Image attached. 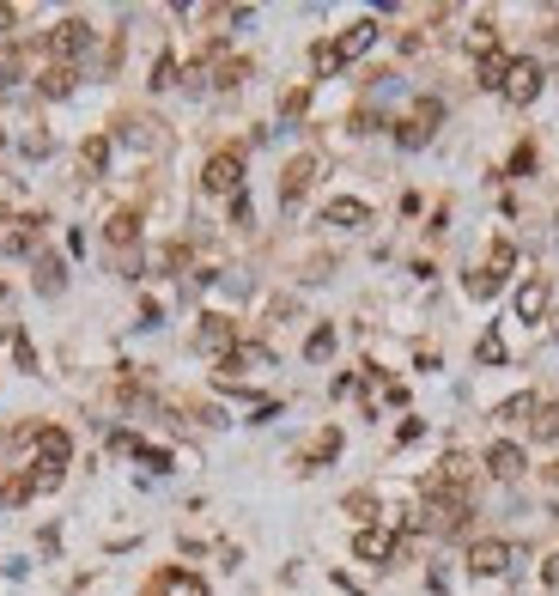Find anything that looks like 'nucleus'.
Instances as JSON below:
<instances>
[{
	"mask_svg": "<svg viewBox=\"0 0 559 596\" xmlns=\"http://www.w3.org/2000/svg\"><path fill=\"white\" fill-rule=\"evenodd\" d=\"M547 298H553V286H547L541 274H529V280L517 286V298H511L517 323H547Z\"/></svg>",
	"mask_w": 559,
	"mask_h": 596,
	"instance_id": "8",
	"label": "nucleus"
},
{
	"mask_svg": "<svg viewBox=\"0 0 559 596\" xmlns=\"http://www.w3.org/2000/svg\"><path fill=\"white\" fill-rule=\"evenodd\" d=\"M438 122H444V104H438V98H414V104H408V116L395 122V146H408V153H420V146L438 134Z\"/></svg>",
	"mask_w": 559,
	"mask_h": 596,
	"instance_id": "2",
	"label": "nucleus"
},
{
	"mask_svg": "<svg viewBox=\"0 0 559 596\" xmlns=\"http://www.w3.org/2000/svg\"><path fill=\"white\" fill-rule=\"evenodd\" d=\"M468 292H474V298H499V280L474 268V274H468Z\"/></svg>",
	"mask_w": 559,
	"mask_h": 596,
	"instance_id": "33",
	"label": "nucleus"
},
{
	"mask_svg": "<svg viewBox=\"0 0 559 596\" xmlns=\"http://www.w3.org/2000/svg\"><path fill=\"white\" fill-rule=\"evenodd\" d=\"M505 67H511V55H505V49H493V55L474 61V80H481L487 92H505Z\"/></svg>",
	"mask_w": 559,
	"mask_h": 596,
	"instance_id": "20",
	"label": "nucleus"
},
{
	"mask_svg": "<svg viewBox=\"0 0 559 596\" xmlns=\"http://www.w3.org/2000/svg\"><path fill=\"white\" fill-rule=\"evenodd\" d=\"M541 584H547V590H559V554H547V566H541Z\"/></svg>",
	"mask_w": 559,
	"mask_h": 596,
	"instance_id": "37",
	"label": "nucleus"
},
{
	"mask_svg": "<svg viewBox=\"0 0 559 596\" xmlns=\"http://www.w3.org/2000/svg\"><path fill=\"white\" fill-rule=\"evenodd\" d=\"M316 177H323V153H298V159L280 171V207L292 213V207L316 189Z\"/></svg>",
	"mask_w": 559,
	"mask_h": 596,
	"instance_id": "4",
	"label": "nucleus"
},
{
	"mask_svg": "<svg viewBox=\"0 0 559 596\" xmlns=\"http://www.w3.org/2000/svg\"><path fill=\"white\" fill-rule=\"evenodd\" d=\"M523 469H529V463H523V444H511V438H499V444H493V451H487V475H493V481H517Z\"/></svg>",
	"mask_w": 559,
	"mask_h": 596,
	"instance_id": "14",
	"label": "nucleus"
},
{
	"mask_svg": "<svg viewBox=\"0 0 559 596\" xmlns=\"http://www.w3.org/2000/svg\"><path fill=\"white\" fill-rule=\"evenodd\" d=\"M371 43H377V19H359V25H347V31L335 37V55H341V67H347V61H359Z\"/></svg>",
	"mask_w": 559,
	"mask_h": 596,
	"instance_id": "15",
	"label": "nucleus"
},
{
	"mask_svg": "<svg viewBox=\"0 0 559 596\" xmlns=\"http://www.w3.org/2000/svg\"><path fill=\"white\" fill-rule=\"evenodd\" d=\"M535 402H541V396H535V390H523V396L499 402V408H493V420H505V426H529V420H535Z\"/></svg>",
	"mask_w": 559,
	"mask_h": 596,
	"instance_id": "21",
	"label": "nucleus"
},
{
	"mask_svg": "<svg viewBox=\"0 0 559 596\" xmlns=\"http://www.w3.org/2000/svg\"><path fill=\"white\" fill-rule=\"evenodd\" d=\"M541 86H547L541 61H535V55H511V67H505V98H511V104H535Z\"/></svg>",
	"mask_w": 559,
	"mask_h": 596,
	"instance_id": "5",
	"label": "nucleus"
},
{
	"mask_svg": "<svg viewBox=\"0 0 559 596\" xmlns=\"http://www.w3.org/2000/svg\"><path fill=\"white\" fill-rule=\"evenodd\" d=\"M13 80H19V49H13V43H0V92H7Z\"/></svg>",
	"mask_w": 559,
	"mask_h": 596,
	"instance_id": "31",
	"label": "nucleus"
},
{
	"mask_svg": "<svg viewBox=\"0 0 559 596\" xmlns=\"http://www.w3.org/2000/svg\"><path fill=\"white\" fill-rule=\"evenodd\" d=\"M304 104H310V86H292V92L280 98V116H286V122H298V116H304Z\"/></svg>",
	"mask_w": 559,
	"mask_h": 596,
	"instance_id": "30",
	"label": "nucleus"
},
{
	"mask_svg": "<svg viewBox=\"0 0 559 596\" xmlns=\"http://www.w3.org/2000/svg\"><path fill=\"white\" fill-rule=\"evenodd\" d=\"M341 457V426H323L316 432V444L304 451V469H323V463H335Z\"/></svg>",
	"mask_w": 559,
	"mask_h": 596,
	"instance_id": "19",
	"label": "nucleus"
},
{
	"mask_svg": "<svg viewBox=\"0 0 559 596\" xmlns=\"http://www.w3.org/2000/svg\"><path fill=\"white\" fill-rule=\"evenodd\" d=\"M201 189H207V195H219V201L244 195V153H237V146H219V153L201 165Z\"/></svg>",
	"mask_w": 559,
	"mask_h": 596,
	"instance_id": "1",
	"label": "nucleus"
},
{
	"mask_svg": "<svg viewBox=\"0 0 559 596\" xmlns=\"http://www.w3.org/2000/svg\"><path fill=\"white\" fill-rule=\"evenodd\" d=\"M13 359H19V371H37V353L25 341V329H13Z\"/></svg>",
	"mask_w": 559,
	"mask_h": 596,
	"instance_id": "32",
	"label": "nucleus"
},
{
	"mask_svg": "<svg viewBox=\"0 0 559 596\" xmlns=\"http://www.w3.org/2000/svg\"><path fill=\"white\" fill-rule=\"evenodd\" d=\"M104 244H110V250H122V256L140 244V213H134V207H122V213H110V219H104Z\"/></svg>",
	"mask_w": 559,
	"mask_h": 596,
	"instance_id": "12",
	"label": "nucleus"
},
{
	"mask_svg": "<svg viewBox=\"0 0 559 596\" xmlns=\"http://www.w3.org/2000/svg\"><path fill=\"white\" fill-rule=\"evenodd\" d=\"M134 457H140L152 475H171V451H158V444H134Z\"/></svg>",
	"mask_w": 559,
	"mask_h": 596,
	"instance_id": "29",
	"label": "nucleus"
},
{
	"mask_svg": "<svg viewBox=\"0 0 559 596\" xmlns=\"http://www.w3.org/2000/svg\"><path fill=\"white\" fill-rule=\"evenodd\" d=\"M347 517H353V524H359V530H371V524H377V493H371V487H359V493H347Z\"/></svg>",
	"mask_w": 559,
	"mask_h": 596,
	"instance_id": "23",
	"label": "nucleus"
},
{
	"mask_svg": "<svg viewBox=\"0 0 559 596\" xmlns=\"http://www.w3.org/2000/svg\"><path fill=\"white\" fill-rule=\"evenodd\" d=\"M177 80H183V67H177V55L165 49V55L152 61V80H146V86H152V92H165V86H177Z\"/></svg>",
	"mask_w": 559,
	"mask_h": 596,
	"instance_id": "24",
	"label": "nucleus"
},
{
	"mask_svg": "<svg viewBox=\"0 0 559 596\" xmlns=\"http://www.w3.org/2000/svg\"><path fill=\"white\" fill-rule=\"evenodd\" d=\"M73 80H79V67H55V61H43L37 92H43V98H67V92H73Z\"/></svg>",
	"mask_w": 559,
	"mask_h": 596,
	"instance_id": "18",
	"label": "nucleus"
},
{
	"mask_svg": "<svg viewBox=\"0 0 559 596\" xmlns=\"http://www.w3.org/2000/svg\"><path fill=\"white\" fill-rule=\"evenodd\" d=\"M146 596H207V584H201L189 566H165V572L146 584Z\"/></svg>",
	"mask_w": 559,
	"mask_h": 596,
	"instance_id": "10",
	"label": "nucleus"
},
{
	"mask_svg": "<svg viewBox=\"0 0 559 596\" xmlns=\"http://www.w3.org/2000/svg\"><path fill=\"white\" fill-rule=\"evenodd\" d=\"M529 171H535V146L523 140V146H517V153H511V177H529Z\"/></svg>",
	"mask_w": 559,
	"mask_h": 596,
	"instance_id": "34",
	"label": "nucleus"
},
{
	"mask_svg": "<svg viewBox=\"0 0 559 596\" xmlns=\"http://www.w3.org/2000/svg\"><path fill=\"white\" fill-rule=\"evenodd\" d=\"M353 554L371 560V566H389V560H395V536L377 530V524H371V530H353Z\"/></svg>",
	"mask_w": 559,
	"mask_h": 596,
	"instance_id": "13",
	"label": "nucleus"
},
{
	"mask_svg": "<svg viewBox=\"0 0 559 596\" xmlns=\"http://www.w3.org/2000/svg\"><path fill=\"white\" fill-rule=\"evenodd\" d=\"M158 317H165V311H158V298H140V329H158Z\"/></svg>",
	"mask_w": 559,
	"mask_h": 596,
	"instance_id": "36",
	"label": "nucleus"
},
{
	"mask_svg": "<svg viewBox=\"0 0 559 596\" xmlns=\"http://www.w3.org/2000/svg\"><path fill=\"white\" fill-rule=\"evenodd\" d=\"M535 438H553L559 432V402H535V420H529Z\"/></svg>",
	"mask_w": 559,
	"mask_h": 596,
	"instance_id": "28",
	"label": "nucleus"
},
{
	"mask_svg": "<svg viewBox=\"0 0 559 596\" xmlns=\"http://www.w3.org/2000/svg\"><path fill=\"white\" fill-rule=\"evenodd\" d=\"M195 347H201V353H213V359H225V353L237 347V323H231V317H219V311H207V317H201V329H195Z\"/></svg>",
	"mask_w": 559,
	"mask_h": 596,
	"instance_id": "9",
	"label": "nucleus"
},
{
	"mask_svg": "<svg viewBox=\"0 0 559 596\" xmlns=\"http://www.w3.org/2000/svg\"><path fill=\"white\" fill-rule=\"evenodd\" d=\"M468 572H474V578H499V572H511V542H505V536L468 542Z\"/></svg>",
	"mask_w": 559,
	"mask_h": 596,
	"instance_id": "7",
	"label": "nucleus"
},
{
	"mask_svg": "<svg viewBox=\"0 0 559 596\" xmlns=\"http://www.w3.org/2000/svg\"><path fill=\"white\" fill-rule=\"evenodd\" d=\"M420 432H426V420H414V414H408V420H402V426H395V444H414V438H420Z\"/></svg>",
	"mask_w": 559,
	"mask_h": 596,
	"instance_id": "35",
	"label": "nucleus"
},
{
	"mask_svg": "<svg viewBox=\"0 0 559 596\" xmlns=\"http://www.w3.org/2000/svg\"><path fill=\"white\" fill-rule=\"evenodd\" d=\"M329 353H335V323H316L304 341V359H329Z\"/></svg>",
	"mask_w": 559,
	"mask_h": 596,
	"instance_id": "25",
	"label": "nucleus"
},
{
	"mask_svg": "<svg viewBox=\"0 0 559 596\" xmlns=\"http://www.w3.org/2000/svg\"><path fill=\"white\" fill-rule=\"evenodd\" d=\"M104 165H110V134H92L86 146H79V177H104Z\"/></svg>",
	"mask_w": 559,
	"mask_h": 596,
	"instance_id": "17",
	"label": "nucleus"
},
{
	"mask_svg": "<svg viewBox=\"0 0 559 596\" xmlns=\"http://www.w3.org/2000/svg\"><path fill=\"white\" fill-rule=\"evenodd\" d=\"M323 226H341V232H359V226H371V207H365L359 195H335V201L323 207Z\"/></svg>",
	"mask_w": 559,
	"mask_h": 596,
	"instance_id": "11",
	"label": "nucleus"
},
{
	"mask_svg": "<svg viewBox=\"0 0 559 596\" xmlns=\"http://www.w3.org/2000/svg\"><path fill=\"white\" fill-rule=\"evenodd\" d=\"M310 73H316V80H329V73H341V55H335V43H316V49H310Z\"/></svg>",
	"mask_w": 559,
	"mask_h": 596,
	"instance_id": "26",
	"label": "nucleus"
},
{
	"mask_svg": "<svg viewBox=\"0 0 559 596\" xmlns=\"http://www.w3.org/2000/svg\"><path fill=\"white\" fill-rule=\"evenodd\" d=\"M43 49H49V61H55V67H79V55L92 49V25H86V19H61V25L49 31V43H43Z\"/></svg>",
	"mask_w": 559,
	"mask_h": 596,
	"instance_id": "3",
	"label": "nucleus"
},
{
	"mask_svg": "<svg viewBox=\"0 0 559 596\" xmlns=\"http://www.w3.org/2000/svg\"><path fill=\"white\" fill-rule=\"evenodd\" d=\"M61 286H67V262H61L55 250H37V292H43V298H55Z\"/></svg>",
	"mask_w": 559,
	"mask_h": 596,
	"instance_id": "16",
	"label": "nucleus"
},
{
	"mask_svg": "<svg viewBox=\"0 0 559 596\" xmlns=\"http://www.w3.org/2000/svg\"><path fill=\"white\" fill-rule=\"evenodd\" d=\"M474 359H481V365H505V359H511V353H505V335H499V329H487V335H481V347H474Z\"/></svg>",
	"mask_w": 559,
	"mask_h": 596,
	"instance_id": "27",
	"label": "nucleus"
},
{
	"mask_svg": "<svg viewBox=\"0 0 559 596\" xmlns=\"http://www.w3.org/2000/svg\"><path fill=\"white\" fill-rule=\"evenodd\" d=\"M25 438L37 444V463H31V469H49V475H61V469H67V457H73V438H67L61 426H31Z\"/></svg>",
	"mask_w": 559,
	"mask_h": 596,
	"instance_id": "6",
	"label": "nucleus"
},
{
	"mask_svg": "<svg viewBox=\"0 0 559 596\" xmlns=\"http://www.w3.org/2000/svg\"><path fill=\"white\" fill-rule=\"evenodd\" d=\"M517 268V250H511V238H493V250H487V268L481 274H493L499 286H505V274Z\"/></svg>",
	"mask_w": 559,
	"mask_h": 596,
	"instance_id": "22",
	"label": "nucleus"
}]
</instances>
